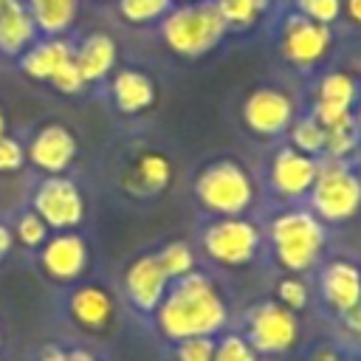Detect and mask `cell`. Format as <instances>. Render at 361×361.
<instances>
[{
  "label": "cell",
  "mask_w": 361,
  "mask_h": 361,
  "mask_svg": "<svg viewBox=\"0 0 361 361\" xmlns=\"http://www.w3.org/2000/svg\"><path fill=\"white\" fill-rule=\"evenodd\" d=\"M149 322L166 344L197 336H220L226 327H231V305L214 271L200 265L192 274L169 282Z\"/></svg>",
  "instance_id": "6da1fadb"
},
{
  "label": "cell",
  "mask_w": 361,
  "mask_h": 361,
  "mask_svg": "<svg viewBox=\"0 0 361 361\" xmlns=\"http://www.w3.org/2000/svg\"><path fill=\"white\" fill-rule=\"evenodd\" d=\"M265 254L276 271L310 276L327 257L330 226H324L305 203L274 206L262 220Z\"/></svg>",
  "instance_id": "7a4b0ae2"
},
{
  "label": "cell",
  "mask_w": 361,
  "mask_h": 361,
  "mask_svg": "<svg viewBox=\"0 0 361 361\" xmlns=\"http://www.w3.org/2000/svg\"><path fill=\"white\" fill-rule=\"evenodd\" d=\"M192 200L200 217L254 214L259 200V180L240 155H214L192 175Z\"/></svg>",
  "instance_id": "3957f363"
},
{
  "label": "cell",
  "mask_w": 361,
  "mask_h": 361,
  "mask_svg": "<svg viewBox=\"0 0 361 361\" xmlns=\"http://www.w3.org/2000/svg\"><path fill=\"white\" fill-rule=\"evenodd\" d=\"M195 248L206 268L245 271L257 265L259 257L265 254L262 220H257L254 214L200 217Z\"/></svg>",
  "instance_id": "277c9868"
},
{
  "label": "cell",
  "mask_w": 361,
  "mask_h": 361,
  "mask_svg": "<svg viewBox=\"0 0 361 361\" xmlns=\"http://www.w3.org/2000/svg\"><path fill=\"white\" fill-rule=\"evenodd\" d=\"M305 206L324 226H347L361 214V169L358 161L319 158V172Z\"/></svg>",
  "instance_id": "5b68a950"
},
{
  "label": "cell",
  "mask_w": 361,
  "mask_h": 361,
  "mask_svg": "<svg viewBox=\"0 0 361 361\" xmlns=\"http://www.w3.org/2000/svg\"><path fill=\"white\" fill-rule=\"evenodd\" d=\"M234 330L262 355V358H274V355H288L299 338H302V322L293 310L282 307L276 299L262 296L254 299L251 305H245L237 316Z\"/></svg>",
  "instance_id": "8992f818"
},
{
  "label": "cell",
  "mask_w": 361,
  "mask_h": 361,
  "mask_svg": "<svg viewBox=\"0 0 361 361\" xmlns=\"http://www.w3.org/2000/svg\"><path fill=\"white\" fill-rule=\"evenodd\" d=\"M226 34L228 28L212 0L192 6H172V11L161 20V37L166 48L183 59L206 56L223 42Z\"/></svg>",
  "instance_id": "52a82bcc"
},
{
  "label": "cell",
  "mask_w": 361,
  "mask_h": 361,
  "mask_svg": "<svg viewBox=\"0 0 361 361\" xmlns=\"http://www.w3.org/2000/svg\"><path fill=\"white\" fill-rule=\"evenodd\" d=\"M175 158L155 144H141L124 155L116 169V186L124 197L135 203L161 200L175 183Z\"/></svg>",
  "instance_id": "ba28073f"
},
{
  "label": "cell",
  "mask_w": 361,
  "mask_h": 361,
  "mask_svg": "<svg viewBox=\"0 0 361 361\" xmlns=\"http://www.w3.org/2000/svg\"><path fill=\"white\" fill-rule=\"evenodd\" d=\"M319 172V158H310L293 149L288 141H279L265 161L262 189L274 206H299L307 200L310 186Z\"/></svg>",
  "instance_id": "9c48e42d"
},
{
  "label": "cell",
  "mask_w": 361,
  "mask_h": 361,
  "mask_svg": "<svg viewBox=\"0 0 361 361\" xmlns=\"http://www.w3.org/2000/svg\"><path fill=\"white\" fill-rule=\"evenodd\" d=\"M28 209H34L51 231H79L87 217V197L71 175H42L31 189Z\"/></svg>",
  "instance_id": "30bf717a"
},
{
  "label": "cell",
  "mask_w": 361,
  "mask_h": 361,
  "mask_svg": "<svg viewBox=\"0 0 361 361\" xmlns=\"http://www.w3.org/2000/svg\"><path fill=\"white\" fill-rule=\"evenodd\" d=\"M313 302L327 316L336 319L361 299V268L358 259L347 254H327L313 271Z\"/></svg>",
  "instance_id": "8fae6325"
},
{
  "label": "cell",
  "mask_w": 361,
  "mask_h": 361,
  "mask_svg": "<svg viewBox=\"0 0 361 361\" xmlns=\"http://www.w3.org/2000/svg\"><path fill=\"white\" fill-rule=\"evenodd\" d=\"M296 116L299 110H296L293 96L276 85L254 87L243 99V107H240L243 127L259 141H282Z\"/></svg>",
  "instance_id": "7c38bea8"
},
{
  "label": "cell",
  "mask_w": 361,
  "mask_h": 361,
  "mask_svg": "<svg viewBox=\"0 0 361 361\" xmlns=\"http://www.w3.org/2000/svg\"><path fill=\"white\" fill-rule=\"evenodd\" d=\"M166 288H169V276L164 274V268L155 257V248L138 251L121 268V296L130 305V310L138 313L141 319H152Z\"/></svg>",
  "instance_id": "4fadbf2b"
},
{
  "label": "cell",
  "mask_w": 361,
  "mask_h": 361,
  "mask_svg": "<svg viewBox=\"0 0 361 361\" xmlns=\"http://www.w3.org/2000/svg\"><path fill=\"white\" fill-rule=\"evenodd\" d=\"M68 322L85 336H104L116 324L118 302L104 282H76L65 296Z\"/></svg>",
  "instance_id": "5bb4252c"
},
{
  "label": "cell",
  "mask_w": 361,
  "mask_h": 361,
  "mask_svg": "<svg viewBox=\"0 0 361 361\" xmlns=\"http://www.w3.org/2000/svg\"><path fill=\"white\" fill-rule=\"evenodd\" d=\"M333 48V31L330 25L313 23L302 17L299 11L288 14L279 28V51L282 56L299 68V71H313Z\"/></svg>",
  "instance_id": "9a60e30c"
},
{
  "label": "cell",
  "mask_w": 361,
  "mask_h": 361,
  "mask_svg": "<svg viewBox=\"0 0 361 361\" xmlns=\"http://www.w3.org/2000/svg\"><path fill=\"white\" fill-rule=\"evenodd\" d=\"M42 274L56 285H76L90 268V245L79 231H51L37 251Z\"/></svg>",
  "instance_id": "2e32d148"
},
{
  "label": "cell",
  "mask_w": 361,
  "mask_h": 361,
  "mask_svg": "<svg viewBox=\"0 0 361 361\" xmlns=\"http://www.w3.org/2000/svg\"><path fill=\"white\" fill-rule=\"evenodd\" d=\"M76 155H79L76 133L59 121H48L37 127L31 141L25 144V161L42 175H68Z\"/></svg>",
  "instance_id": "e0dca14e"
},
{
  "label": "cell",
  "mask_w": 361,
  "mask_h": 361,
  "mask_svg": "<svg viewBox=\"0 0 361 361\" xmlns=\"http://www.w3.org/2000/svg\"><path fill=\"white\" fill-rule=\"evenodd\" d=\"M355 93H358V79L353 73H347V71H327L316 82L313 104H310L307 113L327 130V127L350 118Z\"/></svg>",
  "instance_id": "ac0fdd59"
},
{
  "label": "cell",
  "mask_w": 361,
  "mask_h": 361,
  "mask_svg": "<svg viewBox=\"0 0 361 361\" xmlns=\"http://www.w3.org/2000/svg\"><path fill=\"white\" fill-rule=\"evenodd\" d=\"M110 99L113 107L124 116H141L152 110L158 99L155 79L141 68H118L110 73Z\"/></svg>",
  "instance_id": "d6986e66"
},
{
  "label": "cell",
  "mask_w": 361,
  "mask_h": 361,
  "mask_svg": "<svg viewBox=\"0 0 361 361\" xmlns=\"http://www.w3.org/2000/svg\"><path fill=\"white\" fill-rule=\"evenodd\" d=\"M116 59H118V45L104 31H93V34L82 37L79 45H73V62H76L85 85L104 82L116 71Z\"/></svg>",
  "instance_id": "ffe728a7"
},
{
  "label": "cell",
  "mask_w": 361,
  "mask_h": 361,
  "mask_svg": "<svg viewBox=\"0 0 361 361\" xmlns=\"http://www.w3.org/2000/svg\"><path fill=\"white\" fill-rule=\"evenodd\" d=\"M73 56V45L65 37H39L31 48H25L17 59H20V71L28 79L37 82H48L68 59Z\"/></svg>",
  "instance_id": "44dd1931"
},
{
  "label": "cell",
  "mask_w": 361,
  "mask_h": 361,
  "mask_svg": "<svg viewBox=\"0 0 361 361\" xmlns=\"http://www.w3.org/2000/svg\"><path fill=\"white\" fill-rule=\"evenodd\" d=\"M39 39V31L23 6V0H8L0 6V54L3 56H20L25 48H31Z\"/></svg>",
  "instance_id": "7402d4cb"
},
{
  "label": "cell",
  "mask_w": 361,
  "mask_h": 361,
  "mask_svg": "<svg viewBox=\"0 0 361 361\" xmlns=\"http://www.w3.org/2000/svg\"><path fill=\"white\" fill-rule=\"evenodd\" d=\"M42 37H62L79 11V0H23Z\"/></svg>",
  "instance_id": "603a6c76"
},
{
  "label": "cell",
  "mask_w": 361,
  "mask_h": 361,
  "mask_svg": "<svg viewBox=\"0 0 361 361\" xmlns=\"http://www.w3.org/2000/svg\"><path fill=\"white\" fill-rule=\"evenodd\" d=\"M155 257H158L164 274L169 276V282L186 276V274H192L195 268L203 265L200 257H197V248L189 240H183V237H172V240L158 243L155 245Z\"/></svg>",
  "instance_id": "cb8c5ba5"
},
{
  "label": "cell",
  "mask_w": 361,
  "mask_h": 361,
  "mask_svg": "<svg viewBox=\"0 0 361 361\" xmlns=\"http://www.w3.org/2000/svg\"><path fill=\"white\" fill-rule=\"evenodd\" d=\"M271 299H276L282 307H288L296 316H302L313 305V288H310L307 276H302V274L276 271L274 285H271Z\"/></svg>",
  "instance_id": "d4e9b609"
},
{
  "label": "cell",
  "mask_w": 361,
  "mask_h": 361,
  "mask_svg": "<svg viewBox=\"0 0 361 361\" xmlns=\"http://www.w3.org/2000/svg\"><path fill=\"white\" fill-rule=\"evenodd\" d=\"M324 138H327V130L310 113H299L293 118V124L288 127L282 141H288L293 149H299L310 158H322L324 155Z\"/></svg>",
  "instance_id": "484cf974"
},
{
  "label": "cell",
  "mask_w": 361,
  "mask_h": 361,
  "mask_svg": "<svg viewBox=\"0 0 361 361\" xmlns=\"http://www.w3.org/2000/svg\"><path fill=\"white\" fill-rule=\"evenodd\" d=\"M228 31H245L268 11L271 0H212Z\"/></svg>",
  "instance_id": "4316f807"
},
{
  "label": "cell",
  "mask_w": 361,
  "mask_h": 361,
  "mask_svg": "<svg viewBox=\"0 0 361 361\" xmlns=\"http://www.w3.org/2000/svg\"><path fill=\"white\" fill-rule=\"evenodd\" d=\"M361 155V135L353 124V116L327 127L324 138V155L322 158H336V161H358Z\"/></svg>",
  "instance_id": "83f0119b"
},
{
  "label": "cell",
  "mask_w": 361,
  "mask_h": 361,
  "mask_svg": "<svg viewBox=\"0 0 361 361\" xmlns=\"http://www.w3.org/2000/svg\"><path fill=\"white\" fill-rule=\"evenodd\" d=\"M8 228H11L14 243H20V245L28 248V251H39L42 243L51 237V228L45 226V220H42L34 209H23V212L14 217V223H11Z\"/></svg>",
  "instance_id": "f1b7e54d"
},
{
  "label": "cell",
  "mask_w": 361,
  "mask_h": 361,
  "mask_svg": "<svg viewBox=\"0 0 361 361\" xmlns=\"http://www.w3.org/2000/svg\"><path fill=\"white\" fill-rule=\"evenodd\" d=\"M175 0H118V14L130 25H149L172 11Z\"/></svg>",
  "instance_id": "f546056e"
},
{
  "label": "cell",
  "mask_w": 361,
  "mask_h": 361,
  "mask_svg": "<svg viewBox=\"0 0 361 361\" xmlns=\"http://www.w3.org/2000/svg\"><path fill=\"white\" fill-rule=\"evenodd\" d=\"M212 361H262V355L234 327H226L220 336H214V355H212Z\"/></svg>",
  "instance_id": "4dcf8cb0"
},
{
  "label": "cell",
  "mask_w": 361,
  "mask_h": 361,
  "mask_svg": "<svg viewBox=\"0 0 361 361\" xmlns=\"http://www.w3.org/2000/svg\"><path fill=\"white\" fill-rule=\"evenodd\" d=\"M172 361H212L214 355V336H197L169 344Z\"/></svg>",
  "instance_id": "1f68e13d"
},
{
  "label": "cell",
  "mask_w": 361,
  "mask_h": 361,
  "mask_svg": "<svg viewBox=\"0 0 361 361\" xmlns=\"http://www.w3.org/2000/svg\"><path fill=\"white\" fill-rule=\"evenodd\" d=\"M333 322H336V338L350 350H361V299Z\"/></svg>",
  "instance_id": "d6a6232c"
},
{
  "label": "cell",
  "mask_w": 361,
  "mask_h": 361,
  "mask_svg": "<svg viewBox=\"0 0 361 361\" xmlns=\"http://www.w3.org/2000/svg\"><path fill=\"white\" fill-rule=\"evenodd\" d=\"M34 361H102V358L82 344H45L37 350Z\"/></svg>",
  "instance_id": "836d02e7"
},
{
  "label": "cell",
  "mask_w": 361,
  "mask_h": 361,
  "mask_svg": "<svg viewBox=\"0 0 361 361\" xmlns=\"http://www.w3.org/2000/svg\"><path fill=\"white\" fill-rule=\"evenodd\" d=\"M355 350H350L347 344H341L336 336L333 338H319L313 341L305 353H302V361H350Z\"/></svg>",
  "instance_id": "e575fe53"
},
{
  "label": "cell",
  "mask_w": 361,
  "mask_h": 361,
  "mask_svg": "<svg viewBox=\"0 0 361 361\" xmlns=\"http://www.w3.org/2000/svg\"><path fill=\"white\" fill-rule=\"evenodd\" d=\"M296 11L313 23L333 25L341 17V0H296Z\"/></svg>",
  "instance_id": "d590c367"
},
{
  "label": "cell",
  "mask_w": 361,
  "mask_h": 361,
  "mask_svg": "<svg viewBox=\"0 0 361 361\" xmlns=\"http://www.w3.org/2000/svg\"><path fill=\"white\" fill-rule=\"evenodd\" d=\"M25 144L17 135H3L0 138V175H14L25 166Z\"/></svg>",
  "instance_id": "8d00e7d4"
},
{
  "label": "cell",
  "mask_w": 361,
  "mask_h": 361,
  "mask_svg": "<svg viewBox=\"0 0 361 361\" xmlns=\"http://www.w3.org/2000/svg\"><path fill=\"white\" fill-rule=\"evenodd\" d=\"M48 85L56 90V93H65V96H76V93H82L87 85H85V79H82V73H79V68H76V62H73V56L48 79Z\"/></svg>",
  "instance_id": "74e56055"
},
{
  "label": "cell",
  "mask_w": 361,
  "mask_h": 361,
  "mask_svg": "<svg viewBox=\"0 0 361 361\" xmlns=\"http://www.w3.org/2000/svg\"><path fill=\"white\" fill-rule=\"evenodd\" d=\"M11 248H14V237H11V228L0 220V262L11 254Z\"/></svg>",
  "instance_id": "f35d334b"
},
{
  "label": "cell",
  "mask_w": 361,
  "mask_h": 361,
  "mask_svg": "<svg viewBox=\"0 0 361 361\" xmlns=\"http://www.w3.org/2000/svg\"><path fill=\"white\" fill-rule=\"evenodd\" d=\"M341 8L355 25H361V0H341Z\"/></svg>",
  "instance_id": "ab89813d"
},
{
  "label": "cell",
  "mask_w": 361,
  "mask_h": 361,
  "mask_svg": "<svg viewBox=\"0 0 361 361\" xmlns=\"http://www.w3.org/2000/svg\"><path fill=\"white\" fill-rule=\"evenodd\" d=\"M350 116H353V124H355V130H358V135H361V85H358V93H355V102H353Z\"/></svg>",
  "instance_id": "60d3db41"
},
{
  "label": "cell",
  "mask_w": 361,
  "mask_h": 361,
  "mask_svg": "<svg viewBox=\"0 0 361 361\" xmlns=\"http://www.w3.org/2000/svg\"><path fill=\"white\" fill-rule=\"evenodd\" d=\"M8 133V118H6V113H3V107H0V138Z\"/></svg>",
  "instance_id": "b9f144b4"
},
{
  "label": "cell",
  "mask_w": 361,
  "mask_h": 361,
  "mask_svg": "<svg viewBox=\"0 0 361 361\" xmlns=\"http://www.w3.org/2000/svg\"><path fill=\"white\" fill-rule=\"evenodd\" d=\"M178 6H192V3H206V0H175Z\"/></svg>",
  "instance_id": "7bdbcfd3"
},
{
  "label": "cell",
  "mask_w": 361,
  "mask_h": 361,
  "mask_svg": "<svg viewBox=\"0 0 361 361\" xmlns=\"http://www.w3.org/2000/svg\"><path fill=\"white\" fill-rule=\"evenodd\" d=\"M350 361H361V350H355V353H353V358H350Z\"/></svg>",
  "instance_id": "ee69618b"
},
{
  "label": "cell",
  "mask_w": 361,
  "mask_h": 361,
  "mask_svg": "<svg viewBox=\"0 0 361 361\" xmlns=\"http://www.w3.org/2000/svg\"><path fill=\"white\" fill-rule=\"evenodd\" d=\"M0 341H3V327H0Z\"/></svg>",
  "instance_id": "f6af8a7d"
},
{
  "label": "cell",
  "mask_w": 361,
  "mask_h": 361,
  "mask_svg": "<svg viewBox=\"0 0 361 361\" xmlns=\"http://www.w3.org/2000/svg\"><path fill=\"white\" fill-rule=\"evenodd\" d=\"M3 3H8V0H0V6H3Z\"/></svg>",
  "instance_id": "bcb514c9"
},
{
  "label": "cell",
  "mask_w": 361,
  "mask_h": 361,
  "mask_svg": "<svg viewBox=\"0 0 361 361\" xmlns=\"http://www.w3.org/2000/svg\"><path fill=\"white\" fill-rule=\"evenodd\" d=\"M358 268H361V257H358Z\"/></svg>",
  "instance_id": "7dc6e473"
},
{
  "label": "cell",
  "mask_w": 361,
  "mask_h": 361,
  "mask_svg": "<svg viewBox=\"0 0 361 361\" xmlns=\"http://www.w3.org/2000/svg\"><path fill=\"white\" fill-rule=\"evenodd\" d=\"M0 361H3V358H0Z\"/></svg>",
  "instance_id": "c3c4849f"
}]
</instances>
